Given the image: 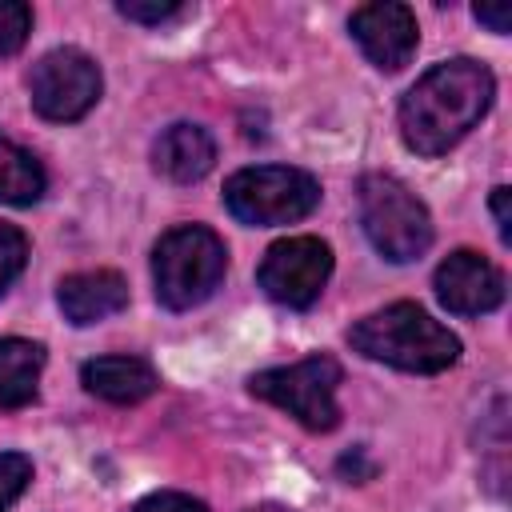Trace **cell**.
Here are the masks:
<instances>
[{
	"label": "cell",
	"instance_id": "6da1fadb",
	"mask_svg": "<svg viewBox=\"0 0 512 512\" xmlns=\"http://www.w3.org/2000/svg\"><path fill=\"white\" fill-rule=\"evenodd\" d=\"M492 96L488 64L472 56L432 64L400 100V136L416 156H444L484 120Z\"/></svg>",
	"mask_w": 512,
	"mask_h": 512
},
{
	"label": "cell",
	"instance_id": "7a4b0ae2",
	"mask_svg": "<svg viewBox=\"0 0 512 512\" xmlns=\"http://www.w3.org/2000/svg\"><path fill=\"white\" fill-rule=\"evenodd\" d=\"M348 344L376 364H388L400 372H420V376L444 372L460 360L456 332H448L440 320H432L412 300L388 304V308L356 320L348 328Z\"/></svg>",
	"mask_w": 512,
	"mask_h": 512
},
{
	"label": "cell",
	"instance_id": "3957f363",
	"mask_svg": "<svg viewBox=\"0 0 512 512\" xmlns=\"http://www.w3.org/2000/svg\"><path fill=\"white\" fill-rule=\"evenodd\" d=\"M228 272L224 240L204 224H176L152 248V284L156 300L172 312L204 304Z\"/></svg>",
	"mask_w": 512,
	"mask_h": 512
},
{
	"label": "cell",
	"instance_id": "277c9868",
	"mask_svg": "<svg viewBox=\"0 0 512 512\" xmlns=\"http://www.w3.org/2000/svg\"><path fill=\"white\" fill-rule=\"evenodd\" d=\"M360 224L372 248L392 264L420 260L432 248V216L424 200L388 172H368L360 180Z\"/></svg>",
	"mask_w": 512,
	"mask_h": 512
},
{
	"label": "cell",
	"instance_id": "5b68a950",
	"mask_svg": "<svg viewBox=\"0 0 512 512\" xmlns=\"http://www.w3.org/2000/svg\"><path fill=\"white\" fill-rule=\"evenodd\" d=\"M224 204L240 224L252 228L296 224L320 204V184L304 168H284V164L240 168L224 184Z\"/></svg>",
	"mask_w": 512,
	"mask_h": 512
},
{
	"label": "cell",
	"instance_id": "8992f818",
	"mask_svg": "<svg viewBox=\"0 0 512 512\" xmlns=\"http://www.w3.org/2000/svg\"><path fill=\"white\" fill-rule=\"evenodd\" d=\"M336 384H340V364L332 356H308V360H296L284 368L256 372L248 380V392L284 408L308 432H332L340 424Z\"/></svg>",
	"mask_w": 512,
	"mask_h": 512
},
{
	"label": "cell",
	"instance_id": "52a82bcc",
	"mask_svg": "<svg viewBox=\"0 0 512 512\" xmlns=\"http://www.w3.org/2000/svg\"><path fill=\"white\" fill-rule=\"evenodd\" d=\"M100 68L88 52L80 48H52L36 60L32 76H28V96L32 108L52 120V124H72L80 116H88L100 100Z\"/></svg>",
	"mask_w": 512,
	"mask_h": 512
},
{
	"label": "cell",
	"instance_id": "ba28073f",
	"mask_svg": "<svg viewBox=\"0 0 512 512\" xmlns=\"http://www.w3.org/2000/svg\"><path fill=\"white\" fill-rule=\"evenodd\" d=\"M328 276H332V248L320 236L276 240L256 268V284L264 288V296L284 308H312Z\"/></svg>",
	"mask_w": 512,
	"mask_h": 512
},
{
	"label": "cell",
	"instance_id": "9c48e42d",
	"mask_svg": "<svg viewBox=\"0 0 512 512\" xmlns=\"http://www.w3.org/2000/svg\"><path fill=\"white\" fill-rule=\"evenodd\" d=\"M356 44L364 48V56L380 68V72H400L416 44H420V28L408 4L396 0H376V4H360L348 20Z\"/></svg>",
	"mask_w": 512,
	"mask_h": 512
},
{
	"label": "cell",
	"instance_id": "30bf717a",
	"mask_svg": "<svg viewBox=\"0 0 512 512\" xmlns=\"http://www.w3.org/2000/svg\"><path fill=\"white\" fill-rule=\"evenodd\" d=\"M436 296L456 316L496 312L504 304V272L472 248H456L436 268Z\"/></svg>",
	"mask_w": 512,
	"mask_h": 512
},
{
	"label": "cell",
	"instance_id": "8fae6325",
	"mask_svg": "<svg viewBox=\"0 0 512 512\" xmlns=\"http://www.w3.org/2000/svg\"><path fill=\"white\" fill-rule=\"evenodd\" d=\"M56 304H60L64 320H72L76 328H88V324L108 320V316L128 308V284H124L120 272H108V268L72 272V276L60 280Z\"/></svg>",
	"mask_w": 512,
	"mask_h": 512
},
{
	"label": "cell",
	"instance_id": "7c38bea8",
	"mask_svg": "<svg viewBox=\"0 0 512 512\" xmlns=\"http://www.w3.org/2000/svg\"><path fill=\"white\" fill-rule=\"evenodd\" d=\"M152 164L160 176H168L172 184H196L212 172L216 164V144L200 124H168L156 144H152Z\"/></svg>",
	"mask_w": 512,
	"mask_h": 512
},
{
	"label": "cell",
	"instance_id": "4fadbf2b",
	"mask_svg": "<svg viewBox=\"0 0 512 512\" xmlns=\"http://www.w3.org/2000/svg\"><path fill=\"white\" fill-rule=\"evenodd\" d=\"M80 380L92 396L108 404H140L160 388L156 368L140 356H96L80 368Z\"/></svg>",
	"mask_w": 512,
	"mask_h": 512
},
{
	"label": "cell",
	"instance_id": "5bb4252c",
	"mask_svg": "<svg viewBox=\"0 0 512 512\" xmlns=\"http://www.w3.org/2000/svg\"><path fill=\"white\" fill-rule=\"evenodd\" d=\"M44 372V344L0 336V408H24L36 400Z\"/></svg>",
	"mask_w": 512,
	"mask_h": 512
},
{
	"label": "cell",
	"instance_id": "9a60e30c",
	"mask_svg": "<svg viewBox=\"0 0 512 512\" xmlns=\"http://www.w3.org/2000/svg\"><path fill=\"white\" fill-rule=\"evenodd\" d=\"M44 184H48V176H44L40 160L28 148L0 136V204L28 208L44 196Z\"/></svg>",
	"mask_w": 512,
	"mask_h": 512
},
{
	"label": "cell",
	"instance_id": "2e32d148",
	"mask_svg": "<svg viewBox=\"0 0 512 512\" xmlns=\"http://www.w3.org/2000/svg\"><path fill=\"white\" fill-rule=\"evenodd\" d=\"M32 32V8L24 0H0V56H16Z\"/></svg>",
	"mask_w": 512,
	"mask_h": 512
},
{
	"label": "cell",
	"instance_id": "e0dca14e",
	"mask_svg": "<svg viewBox=\"0 0 512 512\" xmlns=\"http://www.w3.org/2000/svg\"><path fill=\"white\" fill-rule=\"evenodd\" d=\"M24 264H28V236L16 224L0 220V296L24 272Z\"/></svg>",
	"mask_w": 512,
	"mask_h": 512
},
{
	"label": "cell",
	"instance_id": "ac0fdd59",
	"mask_svg": "<svg viewBox=\"0 0 512 512\" xmlns=\"http://www.w3.org/2000/svg\"><path fill=\"white\" fill-rule=\"evenodd\" d=\"M32 480V460L24 452H0V512H8Z\"/></svg>",
	"mask_w": 512,
	"mask_h": 512
},
{
	"label": "cell",
	"instance_id": "d6986e66",
	"mask_svg": "<svg viewBox=\"0 0 512 512\" xmlns=\"http://www.w3.org/2000/svg\"><path fill=\"white\" fill-rule=\"evenodd\" d=\"M116 12L128 16V20H136V24H160V20L180 16L184 4L180 0H120Z\"/></svg>",
	"mask_w": 512,
	"mask_h": 512
},
{
	"label": "cell",
	"instance_id": "ffe728a7",
	"mask_svg": "<svg viewBox=\"0 0 512 512\" xmlns=\"http://www.w3.org/2000/svg\"><path fill=\"white\" fill-rule=\"evenodd\" d=\"M132 512H208V504L188 496V492H152Z\"/></svg>",
	"mask_w": 512,
	"mask_h": 512
},
{
	"label": "cell",
	"instance_id": "44dd1931",
	"mask_svg": "<svg viewBox=\"0 0 512 512\" xmlns=\"http://www.w3.org/2000/svg\"><path fill=\"white\" fill-rule=\"evenodd\" d=\"M472 12H476V20L488 24L496 36H504V32L512 28V4H504V0H500V4H476Z\"/></svg>",
	"mask_w": 512,
	"mask_h": 512
},
{
	"label": "cell",
	"instance_id": "7402d4cb",
	"mask_svg": "<svg viewBox=\"0 0 512 512\" xmlns=\"http://www.w3.org/2000/svg\"><path fill=\"white\" fill-rule=\"evenodd\" d=\"M508 188L500 184V188H492V216H496V228H500V240L504 244H512V216H508Z\"/></svg>",
	"mask_w": 512,
	"mask_h": 512
},
{
	"label": "cell",
	"instance_id": "603a6c76",
	"mask_svg": "<svg viewBox=\"0 0 512 512\" xmlns=\"http://www.w3.org/2000/svg\"><path fill=\"white\" fill-rule=\"evenodd\" d=\"M340 472H352L356 480H368V476H372L376 468H372V464H364V468H360V448H352V452H348V456L340 460Z\"/></svg>",
	"mask_w": 512,
	"mask_h": 512
},
{
	"label": "cell",
	"instance_id": "cb8c5ba5",
	"mask_svg": "<svg viewBox=\"0 0 512 512\" xmlns=\"http://www.w3.org/2000/svg\"><path fill=\"white\" fill-rule=\"evenodd\" d=\"M248 512H288V508H280V504H256V508H248Z\"/></svg>",
	"mask_w": 512,
	"mask_h": 512
}]
</instances>
